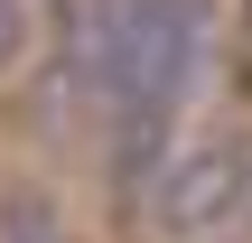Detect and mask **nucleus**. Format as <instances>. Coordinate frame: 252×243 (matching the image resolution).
<instances>
[{
    "label": "nucleus",
    "instance_id": "obj_3",
    "mask_svg": "<svg viewBox=\"0 0 252 243\" xmlns=\"http://www.w3.org/2000/svg\"><path fill=\"white\" fill-rule=\"evenodd\" d=\"M28 56V0H0V75Z\"/></svg>",
    "mask_w": 252,
    "mask_h": 243
},
{
    "label": "nucleus",
    "instance_id": "obj_4",
    "mask_svg": "<svg viewBox=\"0 0 252 243\" xmlns=\"http://www.w3.org/2000/svg\"><path fill=\"white\" fill-rule=\"evenodd\" d=\"M0 243H56V234H47V215L28 206V215H9V234H0Z\"/></svg>",
    "mask_w": 252,
    "mask_h": 243
},
{
    "label": "nucleus",
    "instance_id": "obj_2",
    "mask_svg": "<svg viewBox=\"0 0 252 243\" xmlns=\"http://www.w3.org/2000/svg\"><path fill=\"white\" fill-rule=\"evenodd\" d=\"M252 206V150L243 140H196V150H168L159 178L140 187V215L178 243H215L234 215Z\"/></svg>",
    "mask_w": 252,
    "mask_h": 243
},
{
    "label": "nucleus",
    "instance_id": "obj_1",
    "mask_svg": "<svg viewBox=\"0 0 252 243\" xmlns=\"http://www.w3.org/2000/svg\"><path fill=\"white\" fill-rule=\"evenodd\" d=\"M206 66V0H140L131 19V47H122V75H112V178L140 197L159 178V150H168V122L187 103Z\"/></svg>",
    "mask_w": 252,
    "mask_h": 243
}]
</instances>
